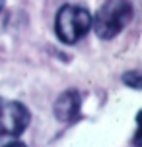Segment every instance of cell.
<instances>
[{
    "label": "cell",
    "mask_w": 142,
    "mask_h": 147,
    "mask_svg": "<svg viewBox=\"0 0 142 147\" xmlns=\"http://www.w3.org/2000/svg\"><path fill=\"white\" fill-rule=\"evenodd\" d=\"M29 110L20 101H10L0 97V136L18 138L29 126Z\"/></svg>",
    "instance_id": "3"
},
{
    "label": "cell",
    "mask_w": 142,
    "mask_h": 147,
    "mask_svg": "<svg viewBox=\"0 0 142 147\" xmlns=\"http://www.w3.org/2000/svg\"><path fill=\"white\" fill-rule=\"evenodd\" d=\"M136 124H138V128H142V110L136 112Z\"/></svg>",
    "instance_id": "7"
},
{
    "label": "cell",
    "mask_w": 142,
    "mask_h": 147,
    "mask_svg": "<svg viewBox=\"0 0 142 147\" xmlns=\"http://www.w3.org/2000/svg\"><path fill=\"white\" fill-rule=\"evenodd\" d=\"M132 145H142V128H138V132L132 138Z\"/></svg>",
    "instance_id": "6"
},
{
    "label": "cell",
    "mask_w": 142,
    "mask_h": 147,
    "mask_svg": "<svg viewBox=\"0 0 142 147\" xmlns=\"http://www.w3.org/2000/svg\"><path fill=\"white\" fill-rule=\"evenodd\" d=\"M130 0H105L94 18V31L99 39L111 41L127 27L132 20Z\"/></svg>",
    "instance_id": "1"
},
{
    "label": "cell",
    "mask_w": 142,
    "mask_h": 147,
    "mask_svg": "<svg viewBox=\"0 0 142 147\" xmlns=\"http://www.w3.org/2000/svg\"><path fill=\"white\" fill-rule=\"evenodd\" d=\"M123 83L132 89H142V72H127L123 76Z\"/></svg>",
    "instance_id": "5"
},
{
    "label": "cell",
    "mask_w": 142,
    "mask_h": 147,
    "mask_svg": "<svg viewBox=\"0 0 142 147\" xmlns=\"http://www.w3.org/2000/svg\"><path fill=\"white\" fill-rule=\"evenodd\" d=\"M91 25L94 18L90 16V12L76 4H64L55 18V33L64 45L78 43L82 37H86Z\"/></svg>",
    "instance_id": "2"
},
{
    "label": "cell",
    "mask_w": 142,
    "mask_h": 147,
    "mask_svg": "<svg viewBox=\"0 0 142 147\" xmlns=\"http://www.w3.org/2000/svg\"><path fill=\"white\" fill-rule=\"evenodd\" d=\"M4 4H6V0H0V12L4 10Z\"/></svg>",
    "instance_id": "8"
},
{
    "label": "cell",
    "mask_w": 142,
    "mask_h": 147,
    "mask_svg": "<svg viewBox=\"0 0 142 147\" xmlns=\"http://www.w3.org/2000/svg\"><path fill=\"white\" fill-rule=\"evenodd\" d=\"M80 107H82V97L78 91L70 89V91H64L62 95L55 101V116L60 122H70L74 120L78 114H80Z\"/></svg>",
    "instance_id": "4"
}]
</instances>
